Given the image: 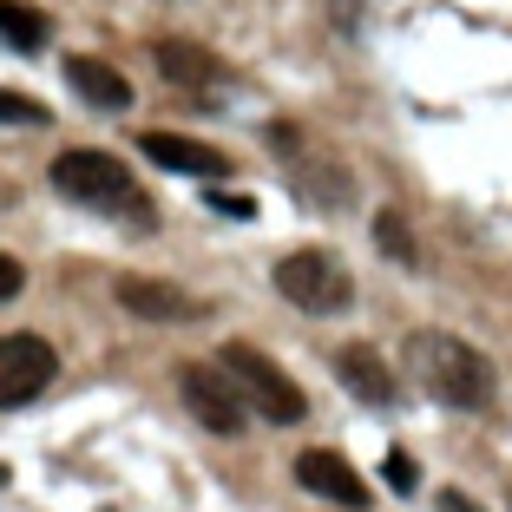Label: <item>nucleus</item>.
Listing matches in <instances>:
<instances>
[{
	"label": "nucleus",
	"mask_w": 512,
	"mask_h": 512,
	"mask_svg": "<svg viewBox=\"0 0 512 512\" xmlns=\"http://www.w3.org/2000/svg\"><path fill=\"white\" fill-rule=\"evenodd\" d=\"M66 79H73V92L86 99V106H99V112H125L132 106V86H125L106 60H92V53H73V60H66Z\"/></svg>",
	"instance_id": "12"
},
{
	"label": "nucleus",
	"mask_w": 512,
	"mask_h": 512,
	"mask_svg": "<svg viewBox=\"0 0 512 512\" xmlns=\"http://www.w3.org/2000/svg\"><path fill=\"white\" fill-rule=\"evenodd\" d=\"M224 368L230 381H237V394H243V407H256V421H270V427H296L302 414H309V394L296 388V381L283 375V368L263 355V348H250V342H224Z\"/></svg>",
	"instance_id": "3"
},
{
	"label": "nucleus",
	"mask_w": 512,
	"mask_h": 512,
	"mask_svg": "<svg viewBox=\"0 0 512 512\" xmlns=\"http://www.w3.org/2000/svg\"><path fill=\"white\" fill-rule=\"evenodd\" d=\"M158 73H165L171 86H191V92L224 86V60L204 53L197 40H158Z\"/></svg>",
	"instance_id": "11"
},
{
	"label": "nucleus",
	"mask_w": 512,
	"mask_h": 512,
	"mask_svg": "<svg viewBox=\"0 0 512 512\" xmlns=\"http://www.w3.org/2000/svg\"><path fill=\"white\" fill-rule=\"evenodd\" d=\"M440 512H486L480 499H467V493H440Z\"/></svg>",
	"instance_id": "20"
},
{
	"label": "nucleus",
	"mask_w": 512,
	"mask_h": 512,
	"mask_svg": "<svg viewBox=\"0 0 512 512\" xmlns=\"http://www.w3.org/2000/svg\"><path fill=\"white\" fill-rule=\"evenodd\" d=\"M20 283H27V270H20L14 256H0V302H14V296H20Z\"/></svg>",
	"instance_id": "18"
},
{
	"label": "nucleus",
	"mask_w": 512,
	"mask_h": 512,
	"mask_svg": "<svg viewBox=\"0 0 512 512\" xmlns=\"http://www.w3.org/2000/svg\"><path fill=\"white\" fill-rule=\"evenodd\" d=\"M375 243L388 263H401V270H414V237H407V217L401 211H375Z\"/></svg>",
	"instance_id": "14"
},
{
	"label": "nucleus",
	"mask_w": 512,
	"mask_h": 512,
	"mask_svg": "<svg viewBox=\"0 0 512 512\" xmlns=\"http://www.w3.org/2000/svg\"><path fill=\"white\" fill-rule=\"evenodd\" d=\"M296 480L309 486V493H322L329 506H368V486H362V473L348 467L342 453H329V447H309L296 460Z\"/></svg>",
	"instance_id": "8"
},
{
	"label": "nucleus",
	"mask_w": 512,
	"mask_h": 512,
	"mask_svg": "<svg viewBox=\"0 0 512 512\" xmlns=\"http://www.w3.org/2000/svg\"><path fill=\"white\" fill-rule=\"evenodd\" d=\"M381 473H388V486H394V493H414V480H421L407 453H388V467H381Z\"/></svg>",
	"instance_id": "16"
},
{
	"label": "nucleus",
	"mask_w": 512,
	"mask_h": 512,
	"mask_svg": "<svg viewBox=\"0 0 512 512\" xmlns=\"http://www.w3.org/2000/svg\"><path fill=\"white\" fill-rule=\"evenodd\" d=\"M178 388H184V407H191V414L211 427V434L237 440L243 427H250V407H243L237 381H230L224 368H211V362H184V368H178Z\"/></svg>",
	"instance_id": "6"
},
{
	"label": "nucleus",
	"mask_w": 512,
	"mask_h": 512,
	"mask_svg": "<svg viewBox=\"0 0 512 512\" xmlns=\"http://www.w3.org/2000/svg\"><path fill=\"white\" fill-rule=\"evenodd\" d=\"M53 375H60V355H53V342L46 335H0V407H27L40 401L46 388H53Z\"/></svg>",
	"instance_id": "5"
},
{
	"label": "nucleus",
	"mask_w": 512,
	"mask_h": 512,
	"mask_svg": "<svg viewBox=\"0 0 512 512\" xmlns=\"http://www.w3.org/2000/svg\"><path fill=\"white\" fill-rule=\"evenodd\" d=\"M276 289H283V302H296L302 316H342L348 302H355V283H348V270L329 250L283 256V263H276Z\"/></svg>",
	"instance_id": "4"
},
{
	"label": "nucleus",
	"mask_w": 512,
	"mask_h": 512,
	"mask_svg": "<svg viewBox=\"0 0 512 512\" xmlns=\"http://www.w3.org/2000/svg\"><path fill=\"white\" fill-rule=\"evenodd\" d=\"M407 375L447 407H486L493 388H499L493 362H486L480 348H467L460 335H447V329H414L407 335Z\"/></svg>",
	"instance_id": "1"
},
{
	"label": "nucleus",
	"mask_w": 512,
	"mask_h": 512,
	"mask_svg": "<svg viewBox=\"0 0 512 512\" xmlns=\"http://www.w3.org/2000/svg\"><path fill=\"white\" fill-rule=\"evenodd\" d=\"M138 145H145L151 165H165V171H191V178H230V158H224V151L191 145V138H178V132H145Z\"/></svg>",
	"instance_id": "9"
},
{
	"label": "nucleus",
	"mask_w": 512,
	"mask_h": 512,
	"mask_svg": "<svg viewBox=\"0 0 512 512\" xmlns=\"http://www.w3.org/2000/svg\"><path fill=\"white\" fill-rule=\"evenodd\" d=\"M46 14L40 7H27V0H0V40L14 46V53H40L46 46Z\"/></svg>",
	"instance_id": "13"
},
{
	"label": "nucleus",
	"mask_w": 512,
	"mask_h": 512,
	"mask_svg": "<svg viewBox=\"0 0 512 512\" xmlns=\"http://www.w3.org/2000/svg\"><path fill=\"white\" fill-rule=\"evenodd\" d=\"M335 375H342V388L355 394V401H368V407H394V375H388V362H381L375 348H342L335 355Z\"/></svg>",
	"instance_id": "10"
},
{
	"label": "nucleus",
	"mask_w": 512,
	"mask_h": 512,
	"mask_svg": "<svg viewBox=\"0 0 512 512\" xmlns=\"http://www.w3.org/2000/svg\"><path fill=\"white\" fill-rule=\"evenodd\" d=\"M362 7H368V0H329L335 33H355V27H362Z\"/></svg>",
	"instance_id": "17"
},
{
	"label": "nucleus",
	"mask_w": 512,
	"mask_h": 512,
	"mask_svg": "<svg viewBox=\"0 0 512 512\" xmlns=\"http://www.w3.org/2000/svg\"><path fill=\"white\" fill-rule=\"evenodd\" d=\"M0 125H53V112H46L40 99H27V92L0 86Z\"/></svg>",
	"instance_id": "15"
},
{
	"label": "nucleus",
	"mask_w": 512,
	"mask_h": 512,
	"mask_svg": "<svg viewBox=\"0 0 512 512\" xmlns=\"http://www.w3.org/2000/svg\"><path fill=\"white\" fill-rule=\"evenodd\" d=\"M0 486H7V467H0Z\"/></svg>",
	"instance_id": "21"
},
{
	"label": "nucleus",
	"mask_w": 512,
	"mask_h": 512,
	"mask_svg": "<svg viewBox=\"0 0 512 512\" xmlns=\"http://www.w3.org/2000/svg\"><path fill=\"white\" fill-rule=\"evenodd\" d=\"M53 184H60L73 204H86V211H106V217H125V224L151 230V197L138 191V178L112 158V151H60L53 158Z\"/></svg>",
	"instance_id": "2"
},
{
	"label": "nucleus",
	"mask_w": 512,
	"mask_h": 512,
	"mask_svg": "<svg viewBox=\"0 0 512 512\" xmlns=\"http://www.w3.org/2000/svg\"><path fill=\"white\" fill-rule=\"evenodd\" d=\"M211 204H217V211H224V217H256V204H250V197H224V191H217Z\"/></svg>",
	"instance_id": "19"
},
{
	"label": "nucleus",
	"mask_w": 512,
	"mask_h": 512,
	"mask_svg": "<svg viewBox=\"0 0 512 512\" xmlns=\"http://www.w3.org/2000/svg\"><path fill=\"white\" fill-rule=\"evenodd\" d=\"M112 296H119V309H132L138 322H204V302H197L191 289L165 283V276H119Z\"/></svg>",
	"instance_id": "7"
}]
</instances>
